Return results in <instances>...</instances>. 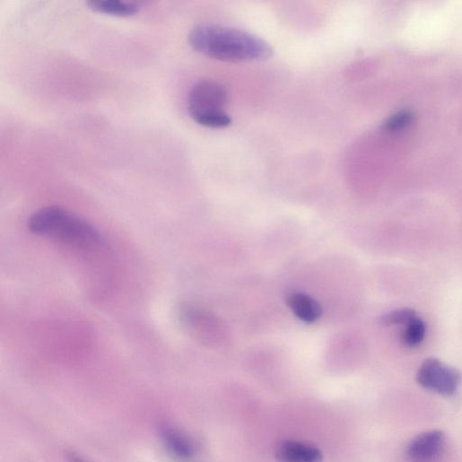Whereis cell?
<instances>
[{"mask_svg":"<svg viewBox=\"0 0 462 462\" xmlns=\"http://www.w3.org/2000/svg\"><path fill=\"white\" fill-rule=\"evenodd\" d=\"M199 54L226 63L264 61L273 57L272 47L248 32L214 24H201L189 34Z\"/></svg>","mask_w":462,"mask_h":462,"instance_id":"6da1fadb","label":"cell"},{"mask_svg":"<svg viewBox=\"0 0 462 462\" xmlns=\"http://www.w3.org/2000/svg\"><path fill=\"white\" fill-rule=\"evenodd\" d=\"M28 227L39 237L77 249H94L104 243L93 225L59 206L36 211L30 217Z\"/></svg>","mask_w":462,"mask_h":462,"instance_id":"7a4b0ae2","label":"cell"},{"mask_svg":"<svg viewBox=\"0 0 462 462\" xmlns=\"http://www.w3.org/2000/svg\"><path fill=\"white\" fill-rule=\"evenodd\" d=\"M228 101L226 89L211 80L197 82L188 96V111L199 125L211 128H225L231 118L225 111Z\"/></svg>","mask_w":462,"mask_h":462,"instance_id":"3957f363","label":"cell"},{"mask_svg":"<svg viewBox=\"0 0 462 462\" xmlns=\"http://www.w3.org/2000/svg\"><path fill=\"white\" fill-rule=\"evenodd\" d=\"M416 380L424 389L450 397L458 390L461 375L458 370L443 364L438 359L429 358L421 364Z\"/></svg>","mask_w":462,"mask_h":462,"instance_id":"277c9868","label":"cell"},{"mask_svg":"<svg viewBox=\"0 0 462 462\" xmlns=\"http://www.w3.org/2000/svg\"><path fill=\"white\" fill-rule=\"evenodd\" d=\"M160 436L168 453L179 462H192L197 455L195 440L180 429L165 423L160 428Z\"/></svg>","mask_w":462,"mask_h":462,"instance_id":"5b68a950","label":"cell"},{"mask_svg":"<svg viewBox=\"0 0 462 462\" xmlns=\"http://www.w3.org/2000/svg\"><path fill=\"white\" fill-rule=\"evenodd\" d=\"M445 435L441 431H428L414 437L406 447L407 456L415 462H430L441 452Z\"/></svg>","mask_w":462,"mask_h":462,"instance_id":"8992f818","label":"cell"},{"mask_svg":"<svg viewBox=\"0 0 462 462\" xmlns=\"http://www.w3.org/2000/svg\"><path fill=\"white\" fill-rule=\"evenodd\" d=\"M275 456L280 462H322L323 459L318 448L295 440L282 442Z\"/></svg>","mask_w":462,"mask_h":462,"instance_id":"52a82bcc","label":"cell"},{"mask_svg":"<svg viewBox=\"0 0 462 462\" xmlns=\"http://www.w3.org/2000/svg\"><path fill=\"white\" fill-rule=\"evenodd\" d=\"M286 303L292 313L306 324L318 322L323 315L321 304L312 296L303 292H292L287 296Z\"/></svg>","mask_w":462,"mask_h":462,"instance_id":"ba28073f","label":"cell"},{"mask_svg":"<svg viewBox=\"0 0 462 462\" xmlns=\"http://www.w3.org/2000/svg\"><path fill=\"white\" fill-rule=\"evenodd\" d=\"M86 5L94 13L117 18L132 17L140 12L138 4L121 0H92Z\"/></svg>","mask_w":462,"mask_h":462,"instance_id":"9c48e42d","label":"cell"},{"mask_svg":"<svg viewBox=\"0 0 462 462\" xmlns=\"http://www.w3.org/2000/svg\"><path fill=\"white\" fill-rule=\"evenodd\" d=\"M425 335V323L416 317L406 325V328L401 336V342L406 348H415L423 342Z\"/></svg>","mask_w":462,"mask_h":462,"instance_id":"30bf717a","label":"cell"},{"mask_svg":"<svg viewBox=\"0 0 462 462\" xmlns=\"http://www.w3.org/2000/svg\"><path fill=\"white\" fill-rule=\"evenodd\" d=\"M414 120V115L408 109H403L391 115L383 124L384 130L389 133L400 132L407 128Z\"/></svg>","mask_w":462,"mask_h":462,"instance_id":"8fae6325","label":"cell"},{"mask_svg":"<svg viewBox=\"0 0 462 462\" xmlns=\"http://www.w3.org/2000/svg\"><path fill=\"white\" fill-rule=\"evenodd\" d=\"M416 318V313L411 308H401L383 315L379 318V324L383 327H394L407 325Z\"/></svg>","mask_w":462,"mask_h":462,"instance_id":"7c38bea8","label":"cell"},{"mask_svg":"<svg viewBox=\"0 0 462 462\" xmlns=\"http://www.w3.org/2000/svg\"><path fill=\"white\" fill-rule=\"evenodd\" d=\"M67 460L68 462H87L82 457L73 452L67 454Z\"/></svg>","mask_w":462,"mask_h":462,"instance_id":"4fadbf2b","label":"cell"}]
</instances>
